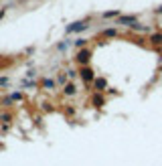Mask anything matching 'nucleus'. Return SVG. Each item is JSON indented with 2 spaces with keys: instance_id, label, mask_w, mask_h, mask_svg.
I'll return each instance as SVG.
<instances>
[{
  "instance_id": "f257e3e1",
  "label": "nucleus",
  "mask_w": 162,
  "mask_h": 166,
  "mask_svg": "<svg viewBox=\"0 0 162 166\" xmlns=\"http://www.w3.org/2000/svg\"><path fill=\"white\" fill-rule=\"evenodd\" d=\"M83 29H87V22H83V20H81V22H75L73 27H69V29H67V33H79V31H83Z\"/></svg>"
},
{
  "instance_id": "f03ea898",
  "label": "nucleus",
  "mask_w": 162,
  "mask_h": 166,
  "mask_svg": "<svg viewBox=\"0 0 162 166\" xmlns=\"http://www.w3.org/2000/svg\"><path fill=\"white\" fill-rule=\"evenodd\" d=\"M89 55H91L89 51H81L79 55H77V59H79L81 63H87V61H89Z\"/></svg>"
},
{
  "instance_id": "7ed1b4c3",
  "label": "nucleus",
  "mask_w": 162,
  "mask_h": 166,
  "mask_svg": "<svg viewBox=\"0 0 162 166\" xmlns=\"http://www.w3.org/2000/svg\"><path fill=\"white\" fill-rule=\"evenodd\" d=\"M81 77H83L85 81H91V79H93V75H91L89 69H83V71H81Z\"/></svg>"
},
{
  "instance_id": "20e7f679",
  "label": "nucleus",
  "mask_w": 162,
  "mask_h": 166,
  "mask_svg": "<svg viewBox=\"0 0 162 166\" xmlns=\"http://www.w3.org/2000/svg\"><path fill=\"white\" fill-rule=\"evenodd\" d=\"M65 93H75V87H73V85H67V87H65Z\"/></svg>"
},
{
  "instance_id": "39448f33",
  "label": "nucleus",
  "mask_w": 162,
  "mask_h": 166,
  "mask_svg": "<svg viewBox=\"0 0 162 166\" xmlns=\"http://www.w3.org/2000/svg\"><path fill=\"white\" fill-rule=\"evenodd\" d=\"M95 85L101 89V87H105V81H103V79H97V81H95Z\"/></svg>"
}]
</instances>
